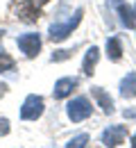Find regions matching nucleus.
<instances>
[{
	"instance_id": "1",
	"label": "nucleus",
	"mask_w": 136,
	"mask_h": 148,
	"mask_svg": "<svg viewBox=\"0 0 136 148\" xmlns=\"http://www.w3.org/2000/svg\"><path fill=\"white\" fill-rule=\"evenodd\" d=\"M79 21H82V9H77L73 16H68L66 21L55 23V25L50 27V39H52V41H64V39H66L73 30H75V27H77Z\"/></svg>"
},
{
	"instance_id": "10",
	"label": "nucleus",
	"mask_w": 136,
	"mask_h": 148,
	"mask_svg": "<svg viewBox=\"0 0 136 148\" xmlns=\"http://www.w3.org/2000/svg\"><path fill=\"white\" fill-rule=\"evenodd\" d=\"M120 96H125V98H132L136 96V75H127L122 82H120Z\"/></svg>"
},
{
	"instance_id": "3",
	"label": "nucleus",
	"mask_w": 136,
	"mask_h": 148,
	"mask_svg": "<svg viewBox=\"0 0 136 148\" xmlns=\"http://www.w3.org/2000/svg\"><path fill=\"white\" fill-rule=\"evenodd\" d=\"M41 112H43V98L41 96H27L23 107H20V116L25 121H34L41 116Z\"/></svg>"
},
{
	"instance_id": "15",
	"label": "nucleus",
	"mask_w": 136,
	"mask_h": 148,
	"mask_svg": "<svg viewBox=\"0 0 136 148\" xmlns=\"http://www.w3.org/2000/svg\"><path fill=\"white\" fill-rule=\"evenodd\" d=\"M7 132H9V123L5 119H0V134H7Z\"/></svg>"
},
{
	"instance_id": "14",
	"label": "nucleus",
	"mask_w": 136,
	"mask_h": 148,
	"mask_svg": "<svg viewBox=\"0 0 136 148\" xmlns=\"http://www.w3.org/2000/svg\"><path fill=\"white\" fill-rule=\"evenodd\" d=\"M12 66H14V59H12L9 55H5V53L0 50V73H2V71H9Z\"/></svg>"
},
{
	"instance_id": "8",
	"label": "nucleus",
	"mask_w": 136,
	"mask_h": 148,
	"mask_svg": "<svg viewBox=\"0 0 136 148\" xmlns=\"http://www.w3.org/2000/svg\"><path fill=\"white\" fill-rule=\"evenodd\" d=\"M97 57H100V50H97L95 46L89 48V53H86V57H84V64H82L84 75H91V73H93V69H95V64H97Z\"/></svg>"
},
{
	"instance_id": "5",
	"label": "nucleus",
	"mask_w": 136,
	"mask_h": 148,
	"mask_svg": "<svg viewBox=\"0 0 136 148\" xmlns=\"http://www.w3.org/2000/svg\"><path fill=\"white\" fill-rule=\"evenodd\" d=\"M125 137H127V130L122 128V125H111L109 130H104L102 144H107V146H118V144L125 141Z\"/></svg>"
},
{
	"instance_id": "19",
	"label": "nucleus",
	"mask_w": 136,
	"mask_h": 148,
	"mask_svg": "<svg viewBox=\"0 0 136 148\" xmlns=\"http://www.w3.org/2000/svg\"><path fill=\"white\" fill-rule=\"evenodd\" d=\"M0 37H2V32H0Z\"/></svg>"
},
{
	"instance_id": "7",
	"label": "nucleus",
	"mask_w": 136,
	"mask_h": 148,
	"mask_svg": "<svg viewBox=\"0 0 136 148\" xmlns=\"http://www.w3.org/2000/svg\"><path fill=\"white\" fill-rule=\"evenodd\" d=\"M18 16L23 21H27V23H34V21L39 18V7H37V2H34V0H25V2L20 5V9H18Z\"/></svg>"
},
{
	"instance_id": "13",
	"label": "nucleus",
	"mask_w": 136,
	"mask_h": 148,
	"mask_svg": "<svg viewBox=\"0 0 136 148\" xmlns=\"http://www.w3.org/2000/svg\"><path fill=\"white\" fill-rule=\"evenodd\" d=\"M86 144H89V134H77L75 139L68 141L66 148H86Z\"/></svg>"
},
{
	"instance_id": "16",
	"label": "nucleus",
	"mask_w": 136,
	"mask_h": 148,
	"mask_svg": "<svg viewBox=\"0 0 136 148\" xmlns=\"http://www.w3.org/2000/svg\"><path fill=\"white\" fill-rule=\"evenodd\" d=\"M5 89H7V87H5V84H0V96H5Z\"/></svg>"
},
{
	"instance_id": "12",
	"label": "nucleus",
	"mask_w": 136,
	"mask_h": 148,
	"mask_svg": "<svg viewBox=\"0 0 136 148\" xmlns=\"http://www.w3.org/2000/svg\"><path fill=\"white\" fill-rule=\"evenodd\" d=\"M118 14H120V18H122V23H125L127 27H134V25H136V21H134V14H132V9H129V7L120 5V7H118Z\"/></svg>"
},
{
	"instance_id": "9",
	"label": "nucleus",
	"mask_w": 136,
	"mask_h": 148,
	"mask_svg": "<svg viewBox=\"0 0 136 148\" xmlns=\"http://www.w3.org/2000/svg\"><path fill=\"white\" fill-rule=\"evenodd\" d=\"M91 93L95 96V100L100 103V107H102V110L107 112V114H111V112H114V100H111V98H109L107 93L102 91L100 87H93V89H91Z\"/></svg>"
},
{
	"instance_id": "18",
	"label": "nucleus",
	"mask_w": 136,
	"mask_h": 148,
	"mask_svg": "<svg viewBox=\"0 0 136 148\" xmlns=\"http://www.w3.org/2000/svg\"><path fill=\"white\" fill-rule=\"evenodd\" d=\"M34 2H39V5H45V2H48V0H34Z\"/></svg>"
},
{
	"instance_id": "11",
	"label": "nucleus",
	"mask_w": 136,
	"mask_h": 148,
	"mask_svg": "<svg viewBox=\"0 0 136 148\" xmlns=\"http://www.w3.org/2000/svg\"><path fill=\"white\" fill-rule=\"evenodd\" d=\"M107 55H109V59H114V62L120 59V55H122V46H120V39H118V37L107 39Z\"/></svg>"
},
{
	"instance_id": "4",
	"label": "nucleus",
	"mask_w": 136,
	"mask_h": 148,
	"mask_svg": "<svg viewBox=\"0 0 136 148\" xmlns=\"http://www.w3.org/2000/svg\"><path fill=\"white\" fill-rule=\"evenodd\" d=\"M16 43H18L20 50L25 53V57H34L39 53V48H41V39H39V34H34V32L20 34V37L16 39Z\"/></svg>"
},
{
	"instance_id": "6",
	"label": "nucleus",
	"mask_w": 136,
	"mask_h": 148,
	"mask_svg": "<svg viewBox=\"0 0 136 148\" xmlns=\"http://www.w3.org/2000/svg\"><path fill=\"white\" fill-rule=\"evenodd\" d=\"M75 87H77V80H75V77H61L57 84H55V98H66V96H70Z\"/></svg>"
},
{
	"instance_id": "2",
	"label": "nucleus",
	"mask_w": 136,
	"mask_h": 148,
	"mask_svg": "<svg viewBox=\"0 0 136 148\" xmlns=\"http://www.w3.org/2000/svg\"><path fill=\"white\" fill-rule=\"evenodd\" d=\"M91 103H89V98H84V96H79L75 100H70L68 103V116H70V121H84V119H89L91 116Z\"/></svg>"
},
{
	"instance_id": "17",
	"label": "nucleus",
	"mask_w": 136,
	"mask_h": 148,
	"mask_svg": "<svg viewBox=\"0 0 136 148\" xmlns=\"http://www.w3.org/2000/svg\"><path fill=\"white\" fill-rule=\"evenodd\" d=\"M132 148H136V134H134V139H132Z\"/></svg>"
}]
</instances>
